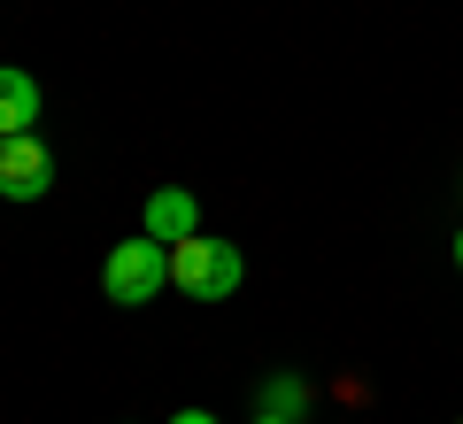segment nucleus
Here are the masks:
<instances>
[{"mask_svg": "<svg viewBox=\"0 0 463 424\" xmlns=\"http://www.w3.org/2000/svg\"><path fill=\"white\" fill-rule=\"evenodd\" d=\"M255 424H294V417H270V409H255Z\"/></svg>", "mask_w": 463, "mask_h": 424, "instance_id": "nucleus-8", "label": "nucleus"}, {"mask_svg": "<svg viewBox=\"0 0 463 424\" xmlns=\"http://www.w3.org/2000/svg\"><path fill=\"white\" fill-rule=\"evenodd\" d=\"M170 286L194 301H224L240 294V247L232 240H209V231H194V240L170 247Z\"/></svg>", "mask_w": 463, "mask_h": 424, "instance_id": "nucleus-2", "label": "nucleus"}, {"mask_svg": "<svg viewBox=\"0 0 463 424\" xmlns=\"http://www.w3.org/2000/svg\"><path fill=\"white\" fill-rule=\"evenodd\" d=\"M39 124V78L16 62H0V139L8 131H32Z\"/></svg>", "mask_w": 463, "mask_h": 424, "instance_id": "nucleus-5", "label": "nucleus"}, {"mask_svg": "<svg viewBox=\"0 0 463 424\" xmlns=\"http://www.w3.org/2000/svg\"><path fill=\"white\" fill-rule=\"evenodd\" d=\"M170 424H216V417H209V409H178V417H170Z\"/></svg>", "mask_w": 463, "mask_h": 424, "instance_id": "nucleus-7", "label": "nucleus"}, {"mask_svg": "<svg viewBox=\"0 0 463 424\" xmlns=\"http://www.w3.org/2000/svg\"><path fill=\"white\" fill-rule=\"evenodd\" d=\"M54 185V155L39 131H8L0 139V201H47Z\"/></svg>", "mask_w": 463, "mask_h": 424, "instance_id": "nucleus-3", "label": "nucleus"}, {"mask_svg": "<svg viewBox=\"0 0 463 424\" xmlns=\"http://www.w3.org/2000/svg\"><path fill=\"white\" fill-rule=\"evenodd\" d=\"M255 409H270V417H301V409H309V386H301V378H263Z\"/></svg>", "mask_w": 463, "mask_h": 424, "instance_id": "nucleus-6", "label": "nucleus"}, {"mask_svg": "<svg viewBox=\"0 0 463 424\" xmlns=\"http://www.w3.org/2000/svg\"><path fill=\"white\" fill-rule=\"evenodd\" d=\"M139 231H155L163 247L194 240V231H201V209H194V193H185V185H155V193H147V209H139Z\"/></svg>", "mask_w": 463, "mask_h": 424, "instance_id": "nucleus-4", "label": "nucleus"}, {"mask_svg": "<svg viewBox=\"0 0 463 424\" xmlns=\"http://www.w3.org/2000/svg\"><path fill=\"white\" fill-rule=\"evenodd\" d=\"M163 286H170V247L155 240V231H132L124 247H109V262H100V294H109L116 309H147Z\"/></svg>", "mask_w": 463, "mask_h": 424, "instance_id": "nucleus-1", "label": "nucleus"}, {"mask_svg": "<svg viewBox=\"0 0 463 424\" xmlns=\"http://www.w3.org/2000/svg\"><path fill=\"white\" fill-rule=\"evenodd\" d=\"M456 270H463V224H456Z\"/></svg>", "mask_w": 463, "mask_h": 424, "instance_id": "nucleus-9", "label": "nucleus"}]
</instances>
